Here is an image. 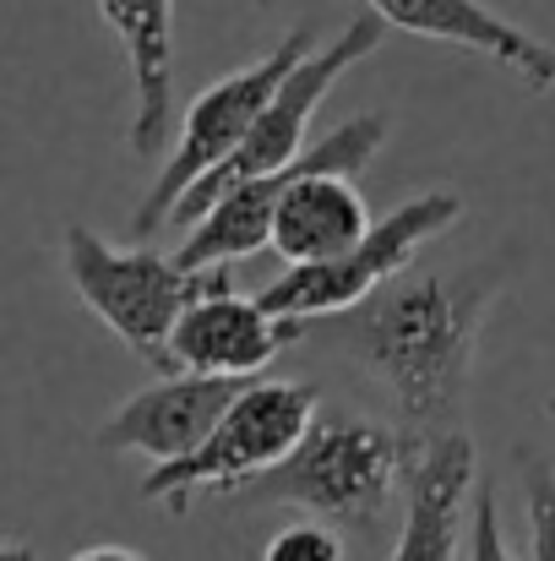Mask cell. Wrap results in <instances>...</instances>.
<instances>
[{
  "instance_id": "9",
  "label": "cell",
  "mask_w": 555,
  "mask_h": 561,
  "mask_svg": "<svg viewBox=\"0 0 555 561\" xmlns=\"http://www.w3.org/2000/svg\"><path fill=\"white\" fill-rule=\"evenodd\" d=\"M300 333L305 322L267 311L262 295L251 300L234 289V278H223L181 311L170 333V366L201 376H262Z\"/></svg>"
},
{
  "instance_id": "13",
  "label": "cell",
  "mask_w": 555,
  "mask_h": 561,
  "mask_svg": "<svg viewBox=\"0 0 555 561\" xmlns=\"http://www.w3.org/2000/svg\"><path fill=\"white\" fill-rule=\"evenodd\" d=\"M131 66V126L126 142L142 159L170 148V99H175V0H93Z\"/></svg>"
},
{
  "instance_id": "8",
  "label": "cell",
  "mask_w": 555,
  "mask_h": 561,
  "mask_svg": "<svg viewBox=\"0 0 555 561\" xmlns=\"http://www.w3.org/2000/svg\"><path fill=\"white\" fill-rule=\"evenodd\" d=\"M392 126L386 115H355L344 121L338 131H327L322 142H311L294 164L273 170V175H256V181H240L229 186L181 240V267H218V262H245L256 256L262 245H273V213H278V196L284 186L300 175V170H338V175H360L370 159L386 148Z\"/></svg>"
},
{
  "instance_id": "11",
  "label": "cell",
  "mask_w": 555,
  "mask_h": 561,
  "mask_svg": "<svg viewBox=\"0 0 555 561\" xmlns=\"http://www.w3.org/2000/svg\"><path fill=\"white\" fill-rule=\"evenodd\" d=\"M474 469H479V453H474V442L463 431L408 436L403 529H397L392 561H458Z\"/></svg>"
},
{
  "instance_id": "18",
  "label": "cell",
  "mask_w": 555,
  "mask_h": 561,
  "mask_svg": "<svg viewBox=\"0 0 555 561\" xmlns=\"http://www.w3.org/2000/svg\"><path fill=\"white\" fill-rule=\"evenodd\" d=\"M71 561H148V557H137L126 546H88V551H77Z\"/></svg>"
},
{
  "instance_id": "14",
  "label": "cell",
  "mask_w": 555,
  "mask_h": 561,
  "mask_svg": "<svg viewBox=\"0 0 555 561\" xmlns=\"http://www.w3.org/2000/svg\"><path fill=\"white\" fill-rule=\"evenodd\" d=\"M370 224V207L355 175H338V170H300L284 196H278V213H273V251L289 262V267H311V262H333L344 256Z\"/></svg>"
},
{
  "instance_id": "20",
  "label": "cell",
  "mask_w": 555,
  "mask_h": 561,
  "mask_svg": "<svg viewBox=\"0 0 555 561\" xmlns=\"http://www.w3.org/2000/svg\"><path fill=\"white\" fill-rule=\"evenodd\" d=\"M245 5H273V0H245Z\"/></svg>"
},
{
  "instance_id": "15",
  "label": "cell",
  "mask_w": 555,
  "mask_h": 561,
  "mask_svg": "<svg viewBox=\"0 0 555 561\" xmlns=\"http://www.w3.org/2000/svg\"><path fill=\"white\" fill-rule=\"evenodd\" d=\"M523 469V496H529V535H534V561H555V469L540 453H518Z\"/></svg>"
},
{
  "instance_id": "17",
  "label": "cell",
  "mask_w": 555,
  "mask_h": 561,
  "mask_svg": "<svg viewBox=\"0 0 555 561\" xmlns=\"http://www.w3.org/2000/svg\"><path fill=\"white\" fill-rule=\"evenodd\" d=\"M469 561H512L507 535H501V502L490 485H479L474 496V540H469Z\"/></svg>"
},
{
  "instance_id": "3",
  "label": "cell",
  "mask_w": 555,
  "mask_h": 561,
  "mask_svg": "<svg viewBox=\"0 0 555 561\" xmlns=\"http://www.w3.org/2000/svg\"><path fill=\"white\" fill-rule=\"evenodd\" d=\"M408 463V431H386L370 420H311L300 447L240 485L234 496L267 502V507H300L327 524H375L386 513L392 485L403 480Z\"/></svg>"
},
{
  "instance_id": "19",
  "label": "cell",
  "mask_w": 555,
  "mask_h": 561,
  "mask_svg": "<svg viewBox=\"0 0 555 561\" xmlns=\"http://www.w3.org/2000/svg\"><path fill=\"white\" fill-rule=\"evenodd\" d=\"M0 561H38L27 540H0Z\"/></svg>"
},
{
  "instance_id": "16",
  "label": "cell",
  "mask_w": 555,
  "mask_h": 561,
  "mask_svg": "<svg viewBox=\"0 0 555 561\" xmlns=\"http://www.w3.org/2000/svg\"><path fill=\"white\" fill-rule=\"evenodd\" d=\"M262 561H344V540L327 518H300L262 546Z\"/></svg>"
},
{
  "instance_id": "6",
  "label": "cell",
  "mask_w": 555,
  "mask_h": 561,
  "mask_svg": "<svg viewBox=\"0 0 555 561\" xmlns=\"http://www.w3.org/2000/svg\"><path fill=\"white\" fill-rule=\"evenodd\" d=\"M311 49H316V27L300 22L294 33H284V38L273 44V55H262L256 66H240V71L218 77L212 88H201V93L185 104L181 137H175V148H170L159 181L142 196L137 218H131V234H137V240H148L153 229H164L185 191L196 186L207 170H218V164L245 142V131L256 126V115H262V104L273 99V88H278Z\"/></svg>"
},
{
  "instance_id": "21",
  "label": "cell",
  "mask_w": 555,
  "mask_h": 561,
  "mask_svg": "<svg viewBox=\"0 0 555 561\" xmlns=\"http://www.w3.org/2000/svg\"><path fill=\"white\" fill-rule=\"evenodd\" d=\"M551 414H555V403H551Z\"/></svg>"
},
{
  "instance_id": "5",
  "label": "cell",
  "mask_w": 555,
  "mask_h": 561,
  "mask_svg": "<svg viewBox=\"0 0 555 561\" xmlns=\"http://www.w3.org/2000/svg\"><path fill=\"white\" fill-rule=\"evenodd\" d=\"M381 38H386V22H381L375 11H366V16H355L327 49H311V55H305V60L273 88V99L262 104V115H256V126L245 131V142H240L218 170H207V175L175 202L170 224H175V229H190V224H196V218H201V213H207L229 186L294 164V159L311 148L305 131H311L322 99L338 88V77H349L360 60H370V55L381 49Z\"/></svg>"
},
{
  "instance_id": "10",
  "label": "cell",
  "mask_w": 555,
  "mask_h": 561,
  "mask_svg": "<svg viewBox=\"0 0 555 561\" xmlns=\"http://www.w3.org/2000/svg\"><path fill=\"white\" fill-rule=\"evenodd\" d=\"M251 376H201V371H164L153 387L131 392L99 431V453H142L153 463H170L196 453L223 409L245 392Z\"/></svg>"
},
{
  "instance_id": "2",
  "label": "cell",
  "mask_w": 555,
  "mask_h": 561,
  "mask_svg": "<svg viewBox=\"0 0 555 561\" xmlns=\"http://www.w3.org/2000/svg\"><path fill=\"white\" fill-rule=\"evenodd\" d=\"M60 262L77 289V300L153 371L170 366V333L181 311L212 284L229 278V262L218 267H181V256H164L153 245H109L88 224H66Z\"/></svg>"
},
{
  "instance_id": "4",
  "label": "cell",
  "mask_w": 555,
  "mask_h": 561,
  "mask_svg": "<svg viewBox=\"0 0 555 561\" xmlns=\"http://www.w3.org/2000/svg\"><path fill=\"white\" fill-rule=\"evenodd\" d=\"M316 403H322V392L311 381H262V376H251L245 392L223 409V420L212 425V436L196 453L148 469L142 502H159L181 518V513H190V502L201 491L234 496L240 485L278 469L300 447V436L316 420Z\"/></svg>"
},
{
  "instance_id": "1",
  "label": "cell",
  "mask_w": 555,
  "mask_h": 561,
  "mask_svg": "<svg viewBox=\"0 0 555 561\" xmlns=\"http://www.w3.org/2000/svg\"><path fill=\"white\" fill-rule=\"evenodd\" d=\"M501 295V273H397L360 306L338 311L333 344L344 360L397 403L408 436L458 431L469 376L479 355V328Z\"/></svg>"
},
{
  "instance_id": "7",
  "label": "cell",
  "mask_w": 555,
  "mask_h": 561,
  "mask_svg": "<svg viewBox=\"0 0 555 561\" xmlns=\"http://www.w3.org/2000/svg\"><path fill=\"white\" fill-rule=\"evenodd\" d=\"M463 218V196L458 191H425L408 196L403 207H392L381 224H370L366 234L333 256V262H311V267H289L278 284L262 289V306L294 322H316V317H338L349 306H360L381 284H392L430 240H441L452 224Z\"/></svg>"
},
{
  "instance_id": "12",
  "label": "cell",
  "mask_w": 555,
  "mask_h": 561,
  "mask_svg": "<svg viewBox=\"0 0 555 561\" xmlns=\"http://www.w3.org/2000/svg\"><path fill=\"white\" fill-rule=\"evenodd\" d=\"M366 5L386 27H397V33L490 55L496 66H507L534 93H551L555 88V49L545 38L523 33L512 16H501L485 0H366Z\"/></svg>"
}]
</instances>
